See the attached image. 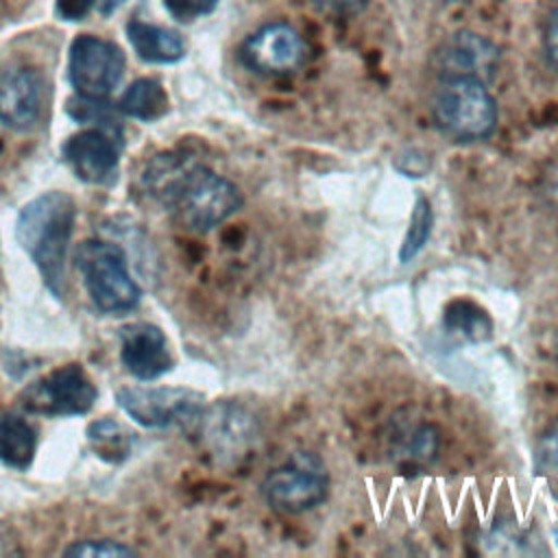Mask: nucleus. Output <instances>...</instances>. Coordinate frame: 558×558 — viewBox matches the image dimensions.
Listing matches in <instances>:
<instances>
[{
	"label": "nucleus",
	"mask_w": 558,
	"mask_h": 558,
	"mask_svg": "<svg viewBox=\"0 0 558 558\" xmlns=\"http://www.w3.org/2000/svg\"><path fill=\"white\" fill-rule=\"evenodd\" d=\"M144 183L172 218L192 231L218 227L244 203L235 183L187 153L157 155L144 172Z\"/></svg>",
	"instance_id": "nucleus-1"
},
{
	"label": "nucleus",
	"mask_w": 558,
	"mask_h": 558,
	"mask_svg": "<svg viewBox=\"0 0 558 558\" xmlns=\"http://www.w3.org/2000/svg\"><path fill=\"white\" fill-rule=\"evenodd\" d=\"M74 225V201L63 192H46L31 201L17 218V240L37 264L46 286L63 296L68 244Z\"/></svg>",
	"instance_id": "nucleus-2"
},
{
	"label": "nucleus",
	"mask_w": 558,
	"mask_h": 558,
	"mask_svg": "<svg viewBox=\"0 0 558 558\" xmlns=\"http://www.w3.org/2000/svg\"><path fill=\"white\" fill-rule=\"evenodd\" d=\"M432 116L440 133L456 142H480L497 126V102L480 78H440L432 100Z\"/></svg>",
	"instance_id": "nucleus-3"
},
{
	"label": "nucleus",
	"mask_w": 558,
	"mask_h": 558,
	"mask_svg": "<svg viewBox=\"0 0 558 558\" xmlns=\"http://www.w3.org/2000/svg\"><path fill=\"white\" fill-rule=\"evenodd\" d=\"M74 264L83 277L92 303L107 314L129 312L140 303V288L133 281L120 246L102 240L81 242Z\"/></svg>",
	"instance_id": "nucleus-4"
},
{
	"label": "nucleus",
	"mask_w": 558,
	"mask_h": 558,
	"mask_svg": "<svg viewBox=\"0 0 558 558\" xmlns=\"http://www.w3.org/2000/svg\"><path fill=\"white\" fill-rule=\"evenodd\" d=\"M329 473L320 456L312 451L292 453L281 466L270 471L262 484L266 504L283 514H299L325 501Z\"/></svg>",
	"instance_id": "nucleus-5"
},
{
	"label": "nucleus",
	"mask_w": 558,
	"mask_h": 558,
	"mask_svg": "<svg viewBox=\"0 0 558 558\" xmlns=\"http://www.w3.org/2000/svg\"><path fill=\"white\" fill-rule=\"evenodd\" d=\"M20 401L33 414L76 416L92 410L96 386L78 364H65L31 384Z\"/></svg>",
	"instance_id": "nucleus-6"
},
{
	"label": "nucleus",
	"mask_w": 558,
	"mask_h": 558,
	"mask_svg": "<svg viewBox=\"0 0 558 558\" xmlns=\"http://www.w3.org/2000/svg\"><path fill=\"white\" fill-rule=\"evenodd\" d=\"M120 408L144 427H187L203 414V395L190 388H122Z\"/></svg>",
	"instance_id": "nucleus-7"
},
{
	"label": "nucleus",
	"mask_w": 558,
	"mask_h": 558,
	"mask_svg": "<svg viewBox=\"0 0 558 558\" xmlns=\"http://www.w3.org/2000/svg\"><path fill=\"white\" fill-rule=\"evenodd\" d=\"M124 74V52L107 39L78 35L68 54V78L76 94L105 98Z\"/></svg>",
	"instance_id": "nucleus-8"
},
{
	"label": "nucleus",
	"mask_w": 558,
	"mask_h": 558,
	"mask_svg": "<svg viewBox=\"0 0 558 558\" xmlns=\"http://www.w3.org/2000/svg\"><path fill=\"white\" fill-rule=\"evenodd\" d=\"M242 61L266 76H286L296 72L305 61V41L301 33L286 24L272 22L257 28L242 46Z\"/></svg>",
	"instance_id": "nucleus-9"
},
{
	"label": "nucleus",
	"mask_w": 558,
	"mask_h": 558,
	"mask_svg": "<svg viewBox=\"0 0 558 558\" xmlns=\"http://www.w3.org/2000/svg\"><path fill=\"white\" fill-rule=\"evenodd\" d=\"M499 61V48L471 31H460L447 37L434 52V70L440 78H480L488 81L495 74Z\"/></svg>",
	"instance_id": "nucleus-10"
},
{
	"label": "nucleus",
	"mask_w": 558,
	"mask_h": 558,
	"mask_svg": "<svg viewBox=\"0 0 558 558\" xmlns=\"http://www.w3.org/2000/svg\"><path fill=\"white\" fill-rule=\"evenodd\" d=\"M46 83L37 70L9 68L0 72V122L15 129H33L44 113Z\"/></svg>",
	"instance_id": "nucleus-11"
},
{
	"label": "nucleus",
	"mask_w": 558,
	"mask_h": 558,
	"mask_svg": "<svg viewBox=\"0 0 558 558\" xmlns=\"http://www.w3.org/2000/svg\"><path fill=\"white\" fill-rule=\"evenodd\" d=\"M120 142V137L102 129H87L68 137L63 144V157L81 181L102 185L116 174Z\"/></svg>",
	"instance_id": "nucleus-12"
},
{
	"label": "nucleus",
	"mask_w": 558,
	"mask_h": 558,
	"mask_svg": "<svg viewBox=\"0 0 558 558\" xmlns=\"http://www.w3.org/2000/svg\"><path fill=\"white\" fill-rule=\"evenodd\" d=\"M120 360L137 379H157L174 366L168 340L157 325L133 323L120 329Z\"/></svg>",
	"instance_id": "nucleus-13"
},
{
	"label": "nucleus",
	"mask_w": 558,
	"mask_h": 558,
	"mask_svg": "<svg viewBox=\"0 0 558 558\" xmlns=\"http://www.w3.org/2000/svg\"><path fill=\"white\" fill-rule=\"evenodd\" d=\"M201 421L207 445L222 456L244 453L257 436L255 418L238 405H216L207 416L201 414Z\"/></svg>",
	"instance_id": "nucleus-14"
},
{
	"label": "nucleus",
	"mask_w": 558,
	"mask_h": 558,
	"mask_svg": "<svg viewBox=\"0 0 558 558\" xmlns=\"http://www.w3.org/2000/svg\"><path fill=\"white\" fill-rule=\"evenodd\" d=\"M126 37L137 57L148 63H174L185 54V41L179 33L142 20L126 22Z\"/></svg>",
	"instance_id": "nucleus-15"
},
{
	"label": "nucleus",
	"mask_w": 558,
	"mask_h": 558,
	"mask_svg": "<svg viewBox=\"0 0 558 558\" xmlns=\"http://www.w3.org/2000/svg\"><path fill=\"white\" fill-rule=\"evenodd\" d=\"M37 449L35 429L26 418L7 412L0 416V462L24 471L31 466Z\"/></svg>",
	"instance_id": "nucleus-16"
},
{
	"label": "nucleus",
	"mask_w": 558,
	"mask_h": 558,
	"mask_svg": "<svg viewBox=\"0 0 558 558\" xmlns=\"http://www.w3.org/2000/svg\"><path fill=\"white\" fill-rule=\"evenodd\" d=\"M120 111L142 120V122H153L168 111V96L161 87L159 81L155 78H137L133 81L126 92L120 98Z\"/></svg>",
	"instance_id": "nucleus-17"
},
{
	"label": "nucleus",
	"mask_w": 558,
	"mask_h": 558,
	"mask_svg": "<svg viewBox=\"0 0 558 558\" xmlns=\"http://www.w3.org/2000/svg\"><path fill=\"white\" fill-rule=\"evenodd\" d=\"M445 329L469 342H484L493 333L490 316L471 301H453L447 305L442 316Z\"/></svg>",
	"instance_id": "nucleus-18"
},
{
	"label": "nucleus",
	"mask_w": 558,
	"mask_h": 558,
	"mask_svg": "<svg viewBox=\"0 0 558 558\" xmlns=\"http://www.w3.org/2000/svg\"><path fill=\"white\" fill-rule=\"evenodd\" d=\"M87 436H89V445H92L94 453L107 462L124 460L131 449V434L120 423H116L111 418L96 421L89 427Z\"/></svg>",
	"instance_id": "nucleus-19"
},
{
	"label": "nucleus",
	"mask_w": 558,
	"mask_h": 558,
	"mask_svg": "<svg viewBox=\"0 0 558 558\" xmlns=\"http://www.w3.org/2000/svg\"><path fill=\"white\" fill-rule=\"evenodd\" d=\"M68 113L76 122H89V124H94V129H102L122 140V126L118 122L116 109L105 98L78 94L72 100H68Z\"/></svg>",
	"instance_id": "nucleus-20"
},
{
	"label": "nucleus",
	"mask_w": 558,
	"mask_h": 558,
	"mask_svg": "<svg viewBox=\"0 0 558 558\" xmlns=\"http://www.w3.org/2000/svg\"><path fill=\"white\" fill-rule=\"evenodd\" d=\"M432 222H434V216H432L429 201L423 194H418L414 201V207H412L408 231H405L401 248H399L401 264L412 262L425 248V244L432 235Z\"/></svg>",
	"instance_id": "nucleus-21"
},
{
	"label": "nucleus",
	"mask_w": 558,
	"mask_h": 558,
	"mask_svg": "<svg viewBox=\"0 0 558 558\" xmlns=\"http://www.w3.org/2000/svg\"><path fill=\"white\" fill-rule=\"evenodd\" d=\"M438 432L434 425H416L410 429V434L399 442L397 456L408 464V466H425L429 464L436 453H438Z\"/></svg>",
	"instance_id": "nucleus-22"
},
{
	"label": "nucleus",
	"mask_w": 558,
	"mask_h": 558,
	"mask_svg": "<svg viewBox=\"0 0 558 558\" xmlns=\"http://www.w3.org/2000/svg\"><path fill=\"white\" fill-rule=\"evenodd\" d=\"M126 0H57L54 11L65 22H81L89 13H98L102 17L118 11Z\"/></svg>",
	"instance_id": "nucleus-23"
},
{
	"label": "nucleus",
	"mask_w": 558,
	"mask_h": 558,
	"mask_svg": "<svg viewBox=\"0 0 558 558\" xmlns=\"http://www.w3.org/2000/svg\"><path fill=\"white\" fill-rule=\"evenodd\" d=\"M63 556H78V558H113V556H135V551L122 543L116 541H78L70 547H65Z\"/></svg>",
	"instance_id": "nucleus-24"
},
{
	"label": "nucleus",
	"mask_w": 558,
	"mask_h": 558,
	"mask_svg": "<svg viewBox=\"0 0 558 558\" xmlns=\"http://www.w3.org/2000/svg\"><path fill=\"white\" fill-rule=\"evenodd\" d=\"M220 0H163L166 11L177 22H194L209 15Z\"/></svg>",
	"instance_id": "nucleus-25"
},
{
	"label": "nucleus",
	"mask_w": 558,
	"mask_h": 558,
	"mask_svg": "<svg viewBox=\"0 0 558 558\" xmlns=\"http://www.w3.org/2000/svg\"><path fill=\"white\" fill-rule=\"evenodd\" d=\"M538 464L547 471L558 473V423L543 436L538 445Z\"/></svg>",
	"instance_id": "nucleus-26"
},
{
	"label": "nucleus",
	"mask_w": 558,
	"mask_h": 558,
	"mask_svg": "<svg viewBox=\"0 0 558 558\" xmlns=\"http://www.w3.org/2000/svg\"><path fill=\"white\" fill-rule=\"evenodd\" d=\"M545 52L551 65L558 70V11H554L545 26Z\"/></svg>",
	"instance_id": "nucleus-27"
},
{
	"label": "nucleus",
	"mask_w": 558,
	"mask_h": 558,
	"mask_svg": "<svg viewBox=\"0 0 558 558\" xmlns=\"http://www.w3.org/2000/svg\"><path fill=\"white\" fill-rule=\"evenodd\" d=\"M364 0H323L325 7H333L336 11H355Z\"/></svg>",
	"instance_id": "nucleus-28"
},
{
	"label": "nucleus",
	"mask_w": 558,
	"mask_h": 558,
	"mask_svg": "<svg viewBox=\"0 0 558 558\" xmlns=\"http://www.w3.org/2000/svg\"><path fill=\"white\" fill-rule=\"evenodd\" d=\"M551 534H554V541H556V547H558V525L551 530Z\"/></svg>",
	"instance_id": "nucleus-29"
},
{
	"label": "nucleus",
	"mask_w": 558,
	"mask_h": 558,
	"mask_svg": "<svg viewBox=\"0 0 558 558\" xmlns=\"http://www.w3.org/2000/svg\"><path fill=\"white\" fill-rule=\"evenodd\" d=\"M554 351H556V360H558V336H556V344H554Z\"/></svg>",
	"instance_id": "nucleus-30"
},
{
	"label": "nucleus",
	"mask_w": 558,
	"mask_h": 558,
	"mask_svg": "<svg viewBox=\"0 0 558 558\" xmlns=\"http://www.w3.org/2000/svg\"><path fill=\"white\" fill-rule=\"evenodd\" d=\"M442 2H464V0H442Z\"/></svg>",
	"instance_id": "nucleus-31"
}]
</instances>
